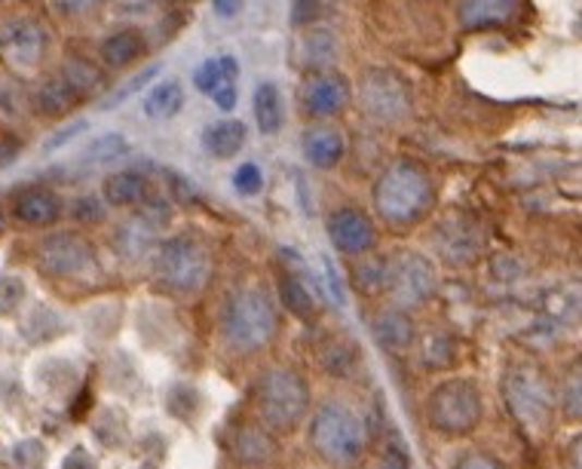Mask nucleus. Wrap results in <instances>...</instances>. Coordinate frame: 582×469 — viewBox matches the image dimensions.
Listing matches in <instances>:
<instances>
[{
  "label": "nucleus",
  "mask_w": 582,
  "mask_h": 469,
  "mask_svg": "<svg viewBox=\"0 0 582 469\" xmlns=\"http://www.w3.org/2000/svg\"><path fill=\"white\" fill-rule=\"evenodd\" d=\"M286 328V313L276 291L264 282H248L227 294L218 310V347L233 362H252L274 350Z\"/></svg>",
  "instance_id": "obj_1"
},
{
  "label": "nucleus",
  "mask_w": 582,
  "mask_h": 469,
  "mask_svg": "<svg viewBox=\"0 0 582 469\" xmlns=\"http://www.w3.org/2000/svg\"><path fill=\"white\" fill-rule=\"evenodd\" d=\"M310 454L328 469H356L372 454L374 436L368 414L347 396H323L304 426Z\"/></svg>",
  "instance_id": "obj_2"
},
{
  "label": "nucleus",
  "mask_w": 582,
  "mask_h": 469,
  "mask_svg": "<svg viewBox=\"0 0 582 469\" xmlns=\"http://www.w3.org/2000/svg\"><path fill=\"white\" fill-rule=\"evenodd\" d=\"M316 405L313 384L298 365L289 362H267L248 384V408L276 436H294L310 421Z\"/></svg>",
  "instance_id": "obj_3"
},
{
  "label": "nucleus",
  "mask_w": 582,
  "mask_h": 469,
  "mask_svg": "<svg viewBox=\"0 0 582 469\" xmlns=\"http://www.w3.org/2000/svg\"><path fill=\"white\" fill-rule=\"evenodd\" d=\"M436 181L421 160L399 157L377 176L372 191V206L377 221L389 230H414L436 209Z\"/></svg>",
  "instance_id": "obj_4"
},
{
  "label": "nucleus",
  "mask_w": 582,
  "mask_h": 469,
  "mask_svg": "<svg viewBox=\"0 0 582 469\" xmlns=\"http://www.w3.org/2000/svg\"><path fill=\"white\" fill-rule=\"evenodd\" d=\"M215 274L209 243L191 230H181L172 237H162L157 252L150 255V282L166 298H196L203 294Z\"/></svg>",
  "instance_id": "obj_5"
},
{
  "label": "nucleus",
  "mask_w": 582,
  "mask_h": 469,
  "mask_svg": "<svg viewBox=\"0 0 582 469\" xmlns=\"http://www.w3.org/2000/svg\"><path fill=\"white\" fill-rule=\"evenodd\" d=\"M423 423L438 438H470L485 423V393L470 374L441 377L423 399Z\"/></svg>",
  "instance_id": "obj_6"
},
{
  "label": "nucleus",
  "mask_w": 582,
  "mask_h": 469,
  "mask_svg": "<svg viewBox=\"0 0 582 469\" xmlns=\"http://www.w3.org/2000/svg\"><path fill=\"white\" fill-rule=\"evenodd\" d=\"M502 402L509 418L534 436H546L555 421H558V396L549 374L543 372L536 362L518 359L502 372Z\"/></svg>",
  "instance_id": "obj_7"
},
{
  "label": "nucleus",
  "mask_w": 582,
  "mask_h": 469,
  "mask_svg": "<svg viewBox=\"0 0 582 469\" xmlns=\"http://www.w3.org/2000/svg\"><path fill=\"white\" fill-rule=\"evenodd\" d=\"M441 289L436 261L417 249H392L384 255V301L402 310L429 308Z\"/></svg>",
  "instance_id": "obj_8"
},
{
  "label": "nucleus",
  "mask_w": 582,
  "mask_h": 469,
  "mask_svg": "<svg viewBox=\"0 0 582 469\" xmlns=\"http://www.w3.org/2000/svg\"><path fill=\"white\" fill-rule=\"evenodd\" d=\"M34 264L56 282H86L101 274L98 249L81 230H47L34 245Z\"/></svg>",
  "instance_id": "obj_9"
},
{
  "label": "nucleus",
  "mask_w": 582,
  "mask_h": 469,
  "mask_svg": "<svg viewBox=\"0 0 582 469\" xmlns=\"http://www.w3.org/2000/svg\"><path fill=\"white\" fill-rule=\"evenodd\" d=\"M221 452L233 469H274L282 457V445L274 430L248 411L240 418H230L221 433Z\"/></svg>",
  "instance_id": "obj_10"
},
{
  "label": "nucleus",
  "mask_w": 582,
  "mask_h": 469,
  "mask_svg": "<svg viewBox=\"0 0 582 469\" xmlns=\"http://www.w3.org/2000/svg\"><path fill=\"white\" fill-rule=\"evenodd\" d=\"M162 221H166V206H160V200L154 196L147 206L135 209L120 225L111 230V249L113 255L126 264H142L150 261V255L157 252V245L162 243Z\"/></svg>",
  "instance_id": "obj_11"
},
{
  "label": "nucleus",
  "mask_w": 582,
  "mask_h": 469,
  "mask_svg": "<svg viewBox=\"0 0 582 469\" xmlns=\"http://www.w3.org/2000/svg\"><path fill=\"white\" fill-rule=\"evenodd\" d=\"M307 274L310 270L301 261H298V267H294V264H286V267L276 274V301H279L282 313L294 316L298 323L319 325L325 320L328 301H325L323 294V282H316V279Z\"/></svg>",
  "instance_id": "obj_12"
},
{
  "label": "nucleus",
  "mask_w": 582,
  "mask_h": 469,
  "mask_svg": "<svg viewBox=\"0 0 582 469\" xmlns=\"http://www.w3.org/2000/svg\"><path fill=\"white\" fill-rule=\"evenodd\" d=\"M325 233H328L331 249L347 261L368 258L380 245V230L374 225V218L359 206H338L328 212Z\"/></svg>",
  "instance_id": "obj_13"
},
{
  "label": "nucleus",
  "mask_w": 582,
  "mask_h": 469,
  "mask_svg": "<svg viewBox=\"0 0 582 469\" xmlns=\"http://www.w3.org/2000/svg\"><path fill=\"white\" fill-rule=\"evenodd\" d=\"M49 37L40 22L16 16L0 22V62L13 74H32L47 56Z\"/></svg>",
  "instance_id": "obj_14"
},
{
  "label": "nucleus",
  "mask_w": 582,
  "mask_h": 469,
  "mask_svg": "<svg viewBox=\"0 0 582 469\" xmlns=\"http://www.w3.org/2000/svg\"><path fill=\"white\" fill-rule=\"evenodd\" d=\"M359 101L365 113H372L384 123H396L411 111V93L396 71L387 68H372L359 83Z\"/></svg>",
  "instance_id": "obj_15"
},
{
  "label": "nucleus",
  "mask_w": 582,
  "mask_h": 469,
  "mask_svg": "<svg viewBox=\"0 0 582 469\" xmlns=\"http://www.w3.org/2000/svg\"><path fill=\"white\" fill-rule=\"evenodd\" d=\"M368 332H372L374 344L389 357H411L417 347V338H421V325L414 320V313L387 304V301L372 308Z\"/></svg>",
  "instance_id": "obj_16"
},
{
  "label": "nucleus",
  "mask_w": 582,
  "mask_h": 469,
  "mask_svg": "<svg viewBox=\"0 0 582 469\" xmlns=\"http://www.w3.org/2000/svg\"><path fill=\"white\" fill-rule=\"evenodd\" d=\"M10 215L25 230H56V225L65 215V200L47 184H28L13 194Z\"/></svg>",
  "instance_id": "obj_17"
},
{
  "label": "nucleus",
  "mask_w": 582,
  "mask_h": 469,
  "mask_svg": "<svg viewBox=\"0 0 582 469\" xmlns=\"http://www.w3.org/2000/svg\"><path fill=\"white\" fill-rule=\"evenodd\" d=\"M316 365L328 381L350 384L365 369L362 344L356 338H350L347 332H325L316 344Z\"/></svg>",
  "instance_id": "obj_18"
},
{
  "label": "nucleus",
  "mask_w": 582,
  "mask_h": 469,
  "mask_svg": "<svg viewBox=\"0 0 582 469\" xmlns=\"http://www.w3.org/2000/svg\"><path fill=\"white\" fill-rule=\"evenodd\" d=\"M350 101V83L340 74H313L307 83L301 86V108L313 120H328L338 117Z\"/></svg>",
  "instance_id": "obj_19"
},
{
  "label": "nucleus",
  "mask_w": 582,
  "mask_h": 469,
  "mask_svg": "<svg viewBox=\"0 0 582 469\" xmlns=\"http://www.w3.org/2000/svg\"><path fill=\"white\" fill-rule=\"evenodd\" d=\"M154 200V184L147 176L135 172V169H123V172H111L101 181V203L111 209H142Z\"/></svg>",
  "instance_id": "obj_20"
},
{
  "label": "nucleus",
  "mask_w": 582,
  "mask_h": 469,
  "mask_svg": "<svg viewBox=\"0 0 582 469\" xmlns=\"http://www.w3.org/2000/svg\"><path fill=\"white\" fill-rule=\"evenodd\" d=\"M414 357L421 362L423 372L429 374H445L457 369V359H460V347L448 328H433V332H421L417 347H414Z\"/></svg>",
  "instance_id": "obj_21"
},
{
  "label": "nucleus",
  "mask_w": 582,
  "mask_h": 469,
  "mask_svg": "<svg viewBox=\"0 0 582 469\" xmlns=\"http://www.w3.org/2000/svg\"><path fill=\"white\" fill-rule=\"evenodd\" d=\"M301 151H304V160L313 166V169H335L343 154H347V142L335 127H325V123H316L304 132L301 139Z\"/></svg>",
  "instance_id": "obj_22"
},
{
  "label": "nucleus",
  "mask_w": 582,
  "mask_h": 469,
  "mask_svg": "<svg viewBox=\"0 0 582 469\" xmlns=\"http://www.w3.org/2000/svg\"><path fill=\"white\" fill-rule=\"evenodd\" d=\"M81 101V96L74 93V86L62 77V74H52L47 81L37 83V89L32 93V108L47 120L56 117H65L74 105Z\"/></svg>",
  "instance_id": "obj_23"
},
{
  "label": "nucleus",
  "mask_w": 582,
  "mask_h": 469,
  "mask_svg": "<svg viewBox=\"0 0 582 469\" xmlns=\"http://www.w3.org/2000/svg\"><path fill=\"white\" fill-rule=\"evenodd\" d=\"M521 0H460V22L466 28H494L512 22Z\"/></svg>",
  "instance_id": "obj_24"
},
{
  "label": "nucleus",
  "mask_w": 582,
  "mask_h": 469,
  "mask_svg": "<svg viewBox=\"0 0 582 469\" xmlns=\"http://www.w3.org/2000/svg\"><path fill=\"white\" fill-rule=\"evenodd\" d=\"M438 240V255L453 264V267H463V264H472L475 255H478V240L472 237V227H466V221L460 225H441L436 233Z\"/></svg>",
  "instance_id": "obj_25"
},
{
  "label": "nucleus",
  "mask_w": 582,
  "mask_h": 469,
  "mask_svg": "<svg viewBox=\"0 0 582 469\" xmlns=\"http://www.w3.org/2000/svg\"><path fill=\"white\" fill-rule=\"evenodd\" d=\"M145 52L147 40L142 37V32H135V28H123V32L111 34V37L101 44V49H98L101 62L108 68H130L132 62H138Z\"/></svg>",
  "instance_id": "obj_26"
},
{
  "label": "nucleus",
  "mask_w": 582,
  "mask_h": 469,
  "mask_svg": "<svg viewBox=\"0 0 582 469\" xmlns=\"http://www.w3.org/2000/svg\"><path fill=\"white\" fill-rule=\"evenodd\" d=\"M245 145V123L240 120H218L209 123L203 132V147L209 151L215 160H230L237 157Z\"/></svg>",
  "instance_id": "obj_27"
},
{
  "label": "nucleus",
  "mask_w": 582,
  "mask_h": 469,
  "mask_svg": "<svg viewBox=\"0 0 582 469\" xmlns=\"http://www.w3.org/2000/svg\"><path fill=\"white\" fill-rule=\"evenodd\" d=\"M558 418L565 423H582V357L573 359L555 384Z\"/></svg>",
  "instance_id": "obj_28"
},
{
  "label": "nucleus",
  "mask_w": 582,
  "mask_h": 469,
  "mask_svg": "<svg viewBox=\"0 0 582 469\" xmlns=\"http://www.w3.org/2000/svg\"><path fill=\"white\" fill-rule=\"evenodd\" d=\"M203 408H206V399H203V389L187 384V381H179L172 387L166 389V411L181 423H196L203 418Z\"/></svg>",
  "instance_id": "obj_29"
},
{
  "label": "nucleus",
  "mask_w": 582,
  "mask_h": 469,
  "mask_svg": "<svg viewBox=\"0 0 582 469\" xmlns=\"http://www.w3.org/2000/svg\"><path fill=\"white\" fill-rule=\"evenodd\" d=\"M255 120H258V130L264 135H276L286 123V108H282V96H279V86L276 83H260L255 89Z\"/></svg>",
  "instance_id": "obj_30"
},
{
  "label": "nucleus",
  "mask_w": 582,
  "mask_h": 469,
  "mask_svg": "<svg viewBox=\"0 0 582 469\" xmlns=\"http://www.w3.org/2000/svg\"><path fill=\"white\" fill-rule=\"evenodd\" d=\"M32 304V289L25 276L0 274V320H19Z\"/></svg>",
  "instance_id": "obj_31"
},
{
  "label": "nucleus",
  "mask_w": 582,
  "mask_h": 469,
  "mask_svg": "<svg viewBox=\"0 0 582 469\" xmlns=\"http://www.w3.org/2000/svg\"><path fill=\"white\" fill-rule=\"evenodd\" d=\"M237 77H240V65H237V59H233V56H218V59H209V62H203V65L196 68L194 83L199 93L211 96L218 86H225V83H237Z\"/></svg>",
  "instance_id": "obj_32"
},
{
  "label": "nucleus",
  "mask_w": 582,
  "mask_h": 469,
  "mask_svg": "<svg viewBox=\"0 0 582 469\" xmlns=\"http://www.w3.org/2000/svg\"><path fill=\"white\" fill-rule=\"evenodd\" d=\"M184 105V89L179 81L157 83L145 98V113L154 120H172Z\"/></svg>",
  "instance_id": "obj_33"
},
{
  "label": "nucleus",
  "mask_w": 582,
  "mask_h": 469,
  "mask_svg": "<svg viewBox=\"0 0 582 469\" xmlns=\"http://www.w3.org/2000/svg\"><path fill=\"white\" fill-rule=\"evenodd\" d=\"M374 469H414V457L408 442L399 436L396 426L384 430V438L377 442V457H374Z\"/></svg>",
  "instance_id": "obj_34"
},
{
  "label": "nucleus",
  "mask_w": 582,
  "mask_h": 469,
  "mask_svg": "<svg viewBox=\"0 0 582 469\" xmlns=\"http://www.w3.org/2000/svg\"><path fill=\"white\" fill-rule=\"evenodd\" d=\"M350 282L362 298H384V255L353 261Z\"/></svg>",
  "instance_id": "obj_35"
},
{
  "label": "nucleus",
  "mask_w": 582,
  "mask_h": 469,
  "mask_svg": "<svg viewBox=\"0 0 582 469\" xmlns=\"http://www.w3.org/2000/svg\"><path fill=\"white\" fill-rule=\"evenodd\" d=\"M301 52H304V65L316 74H323V68H328L338 56V44H335V34L325 32V28H313V32L304 37L301 44Z\"/></svg>",
  "instance_id": "obj_36"
},
{
  "label": "nucleus",
  "mask_w": 582,
  "mask_h": 469,
  "mask_svg": "<svg viewBox=\"0 0 582 469\" xmlns=\"http://www.w3.org/2000/svg\"><path fill=\"white\" fill-rule=\"evenodd\" d=\"M96 436L98 442L105 445V448H123L126 445V438H130V418H126V411H120V408H105L101 411V421L96 423Z\"/></svg>",
  "instance_id": "obj_37"
},
{
  "label": "nucleus",
  "mask_w": 582,
  "mask_h": 469,
  "mask_svg": "<svg viewBox=\"0 0 582 469\" xmlns=\"http://www.w3.org/2000/svg\"><path fill=\"white\" fill-rule=\"evenodd\" d=\"M123 154H126V139L117 135V132H108V135L96 139L93 145L83 151V163L101 166V163H113L117 157H123Z\"/></svg>",
  "instance_id": "obj_38"
},
{
  "label": "nucleus",
  "mask_w": 582,
  "mask_h": 469,
  "mask_svg": "<svg viewBox=\"0 0 582 469\" xmlns=\"http://www.w3.org/2000/svg\"><path fill=\"white\" fill-rule=\"evenodd\" d=\"M59 74H62L71 86H74V93H77L81 98L89 96V93L98 86L96 65H89L86 59H71V62H65V68H62Z\"/></svg>",
  "instance_id": "obj_39"
},
{
  "label": "nucleus",
  "mask_w": 582,
  "mask_h": 469,
  "mask_svg": "<svg viewBox=\"0 0 582 469\" xmlns=\"http://www.w3.org/2000/svg\"><path fill=\"white\" fill-rule=\"evenodd\" d=\"M451 469H509L502 464L500 457H494L490 452H482V448H466L453 457Z\"/></svg>",
  "instance_id": "obj_40"
},
{
  "label": "nucleus",
  "mask_w": 582,
  "mask_h": 469,
  "mask_svg": "<svg viewBox=\"0 0 582 469\" xmlns=\"http://www.w3.org/2000/svg\"><path fill=\"white\" fill-rule=\"evenodd\" d=\"M101 218H105L101 196H81V200H74V206H71V221L74 225H98Z\"/></svg>",
  "instance_id": "obj_41"
},
{
  "label": "nucleus",
  "mask_w": 582,
  "mask_h": 469,
  "mask_svg": "<svg viewBox=\"0 0 582 469\" xmlns=\"http://www.w3.org/2000/svg\"><path fill=\"white\" fill-rule=\"evenodd\" d=\"M233 188H237V194L243 196H255L264 191V176H260V169L255 163H243L240 169H237V176H233Z\"/></svg>",
  "instance_id": "obj_42"
},
{
  "label": "nucleus",
  "mask_w": 582,
  "mask_h": 469,
  "mask_svg": "<svg viewBox=\"0 0 582 469\" xmlns=\"http://www.w3.org/2000/svg\"><path fill=\"white\" fill-rule=\"evenodd\" d=\"M323 13V0H291V28H307Z\"/></svg>",
  "instance_id": "obj_43"
},
{
  "label": "nucleus",
  "mask_w": 582,
  "mask_h": 469,
  "mask_svg": "<svg viewBox=\"0 0 582 469\" xmlns=\"http://www.w3.org/2000/svg\"><path fill=\"white\" fill-rule=\"evenodd\" d=\"M157 74H160V65H150L147 71H138V74H135V77H132V81L126 83V86H120V89H117V93H113V96L108 98V108H113V105H120V101H126V98L135 96L138 89H145L147 83L154 81Z\"/></svg>",
  "instance_id": "obj_44"
},
{
  "label": "nucleus",
  "mask_w": 582,
  "mask_h": 469,
  "mask_svg": "<svg viewBox=\"0 0 582 469\" xmlns=\"http://www.w3.org/2000/svg\"><path fill=\"white\" fill-rule=\"evenodd\" d=\"M52 3V10L59 13V16L65 19H81L86 13H93L98 7H105L108 0H49Z\"/></svg>",
  "instance_id": "obj_45"
},
{
  "label": "nucleus",
  "mask_w": 582,
  "mask_h": 469,
  "mask_svg": "<svg viewBox=\"0 0 582 469\" xmlns=\"http://www.w3.org/2000/svg\"><path fill=\"white\" fill-rule=\"evenodd\" d=\"M81 132H86V120H77L74 127H68V130L56 132L52 139H47V142H44V151H59V147L68 145L71 139H77Z\"/></svg>",
  "instance_id": "obj_46"
},
{
  "label": "nucleus",
  "mask_w": 582,
  "mask_h": 469,
  "mask_svg": "<svg viewBox=\"0 0 582 469\" xmlns=\"http://www.w3.org/2000/svg\"><path fill=\"white\" fill-rule=\"evenodd\" d=\"M211 101L218 111H233L237 108V83H225L211 93Z\"/></svg>",
  "instance_id": "obj_47"
},
{
  "label": "nucleus",
  "mask_w": 582,
  "mask_h": 469,
  "mask_svg": "<svg viewBox=\"0 0 582 469\" xmlns=\"http://www.w3.org/2000/svg\"><path fill=\"white\" fill-rule=\"evenodd\" d=\"M0 108H3L7 113L22 111V93H19L16 86H10V83H0Z\"/></svg>",
  "instance_id": "obj_48"
},
{
  "label": "nucleus",
  "mask_w": 582,
  "mask_h": 469,
  "mask_svg": "<svg viewBox=\"0 0 582 469\" xmlns=\"http://www.w3.org/2000/svg\"><path fill=\"white\" fill-rule=\"evenodd\" d=\"M62 469H98V464H96V457L86 452V448H74V452L65 457Z\"/></svg>",
  "instance_id": "obj_49"
},
{
  "label": "nucleus",
  "mask_w": 582,
  "mask_h": 469,
  "mask_svg": "<svg viewBox=\"0 0 582 469\" xmlns=\"http://www.w3.org/2000/svg\"><path fill=\"white\" fill-rule=\"evenodd\" d=\"M325 279H328V289H331V298H335L338 304H343L347 298H343V289H340V274H338V267H335L331 261H325Z\"/></svg>",
  "instance_id": "obj_50"
},
{
  "label": "nucleus",
  "mask_w": 582,
  "mask_h": 469,
  "mask_svg": "<svg viewBox=\"0 0 582 469\" xmlns=\"http://www.w3.org/2000/svg\"><path fill=\"white\" fill-rule=\"evenodd\" d=\"M211 7H215V13H218L221 19H230L240 13L243 0H211Z\"/></svg>",
  "instance_id": "obj_51"
},
{
  "label": "nucleus",
  "mask_w": 582,
  "mask_h": 469,
  "mask_svg": "<svg viewBox=\"0 0 582 469\" xmlns=\"http://www.w3.org/2000/svg\"><path fill=\"white\" fill-rule=\"evenodd\" d=\"M567 469H582V436H577L567 448Z\"/></svg>",
  "instance_id": "obj_52"
},
{
  "label": "nucleus",
  "mask_w": 582,
  "mask_h": 469,
  "mask_svg": "<svg viewBox=\"0 0 582 469\" xmlns=\"http://www.w3.org/2000/svg\"><path fill=\"white\" fill-rule=\"evenodd\" d=\"M13 154H16V147L10 145L7 139H0V163H7L10 157H13Z\"/></svg>",
  "instance_id": "obj_53"
},
{
  "label": "nucleus",
  "mask_w": 582,
  "mask_h": 469,
  "mask_svg": "<svg viewBox=\"0 0 582 469\" xmlns=\"http://www.w3.org/2000/svg\"><path fill=\"white\" fill-rule=\"evenodd\" d=\"M7 227H10V221H7V212L0 209V237L7 233Z\"/></svg>",
  "instance_id": "obj_54"
},
{
  "label": "nucleus",
  "mask_w": 582,
  "mask_h": 469,
  "mask_svg": "<svg viewBox=\"0 0 582 469\" xmlns=\"http://www.w3.org/2000/svg\"><path fill=\"white\" fill-rule=\"evenodd\" d=\"M356 469H359V467H356Z\"/></svg>",
  "instance_id": "obj_55"
}]
</instances>
